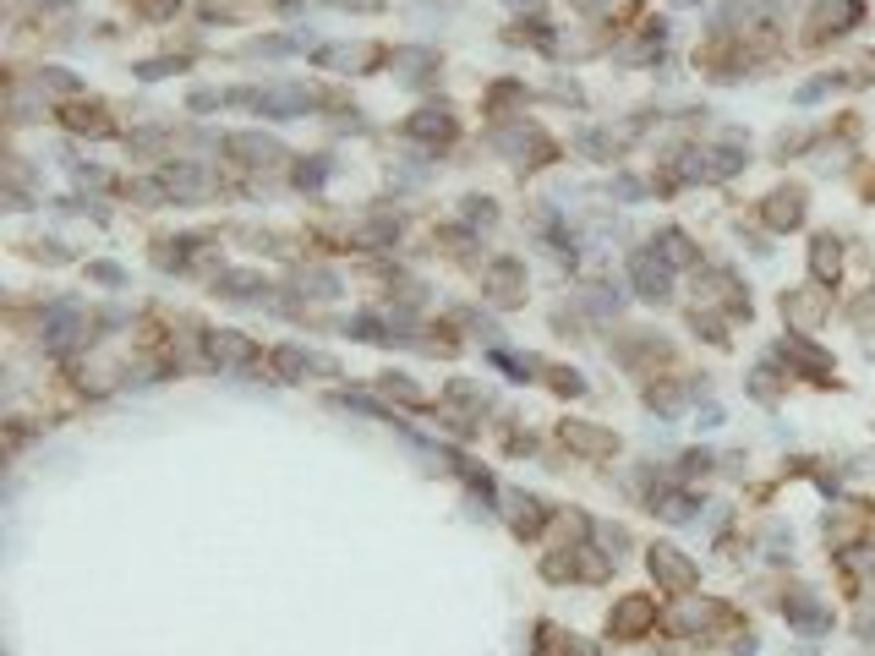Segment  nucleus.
<instances>
[{"label":"nucleus","mask_w":875,"mask_h":656,"mask_svg":"<svg viewBox=\"0 0 875 656\" xmlns=\"http://www.w3.org/2000/svg\"><path fill=\"white\" fill-rule=\"evenodd\" d=\"M651 574H657L668 591H690L695 585V564L684 553H673V547H651Z\"/></svg>","instance_id":"obj_5"},{"label":"nucleus","mask_w":875,"mask_h":656,"mask_svg":"<svg viewBox=\"0 0 875 656\" xmlns=\"http://www.w3.org/2000/svg\"><path fill=\"white\" fill-rule=\"evenodd\" d=\"M323 170H329L323 159H318V164H301V170H296V181H301V186H318V181H323Z\"/></svg>","instance_id":"obj_27"},{"label":"nucleus","mask_w":875,"mask_h":656,"mask_svg":"<svg viewBox=\"0 0 875 656\" xmlns=\"http://www.w3.org/2000/svg\"><path fill=\"white\" fill-rule=\"evenodd\" d=\"M61 121L72 126V132H88V137H104V132H110V115H104V104H72Z\"/></svg>","instance_id":"obj_16"},{"label":"nucleus","mask_w":875,"mask_h":656,"mask_svg":"<svg viewBox=\"0 0 875 656\" xmlns=\"http://www.w3.org/2000/svg\"><path fill=\"white\" fill-rule=\"evenodd\" d=\"M208 356H214L219 367H247L252 361V339L230 334V328H214V334H208Z\"/></svg>","instance_id":"obj_7"},{"label":"nucleus","mask_w":875,"mask_h":656,"mask_svg":"<svg viewBox=\"0 0 875 656\" xmlns=\"http://www.w3.org/2000/svg\"><path fill=\"white\" fill-rule=\"evenodd\" d=\"M230 99L258 104L263 115H307V110H312V93L296 88V82H285V88H236Z\"/></svg>","instance_id":"obj_1"},{"label":"nucleus","mask_w":875,"mask_h":656,"mask_svg":"<svg viewBox=\"0 0 875 656\" xmlns=\"http://www.w3.org/2000/svg\"><path fill=\"white\" fill-rule=\"evenodd\" d=\"M618 197H624V203H640V181L635 175H618Z\"/></svg>","instance_id":"obj_29"},{"label":"nucleus","mask_w":875,"mask_h":656,"mask_svg":"<svg viewBox=\"0 0 875 656\" xmlns=\"http://www.w3.org/2000/svg\"><path fill=\"white\" fill-rule=\"evenodd\" d=\"M520 279H525V268L515 263V257H498V263L487 268V296H493L498 307H515V301H525Z\"/></svg>","instance_id":"obj_4"},{"label":"nucleus","mask_w":875,"mask_h":656,"mask_svg":"<svg viewBox=\"0 0 875 656\" xmlns=\"http://www.w3.org/2000/svg\"><path fill=\"white\" fill-rule=\"evenodd\" d=\"M493 361L509 372V378H531V361H520V356H509V350H493Z\"/></svg>","instance_id":"obj_25"},{"label":"nucleus","mask_w":875,"mask_h":656,"mask_svg":"<svg viewBox=\"0 0 875 656\" xmlns=\"http://www.w3.org/2000/svg\"><path fill=\"white\" fill-rule=\"evenodd\" d=\"M405 132H411L416 143H449L454 137V115L443 110V104H427V110H416L411 121H405Z\"/></svg>","instance_id":"obj_6"},{"label":"nucleus","mask_w":875,"mask_h":656,"mask_svg":"<svg viewBox=\"0 0 875 656\" xmlns=\"http://www.w3.org/2000/svg\"><path fill=\"white\" fill-rule=\"evenodd\" d=\"M766 219H772L777 230L799 225V219H804V192H772V203H766Z\"/></svg>","instance_id":"obj_17"},{"label":"nucleus","mask_w":875,"mask_h":656,"mask_svg":"<svg viewBox=\"0 0 875 656\" xmlns=\"http://www.w3.org/2000/svg\"><path fill=\"white\" fill-rule=\"evenodd\" d=\"M39 82H50V88H61V93H72V88H77V77H72V72H39Z\"/></svg>","instance_id":"obj_28"},{"label":"nucleus","mask_w":875,"mask_h":656,"mask_svg":"<svg viewBox=\"0 0 875 656\" xmlns=\"http://www.w3.org/2000/svg\"><path fill=\"white\" fill-rule=\"evenodd\" d=\"M230 148H236V159H247V164H274L285 148L274 143V137H258V132H236V137H225Z\"/></svg>","instance_id":"obj_15"},{"label":"nucleus","mask_w":875,"mask_h":656,"mask_svg":"<svg viewBox=\"0 0 875 656\" xmlns=\"http://www.w3.org/2000/svg\"><path fill=\"white\" fill-rule=\"evenodd\" d=\"M865 17V6L859 0H815V28H810V39H826V33H848L854 22Z\"/></svg>","instance_id":"obj_2"},{"label":"nucleus","mask_w":875,"mask_h":656,"mask_svg":"<svg viewBox=\"0 0 875 656\" xmlns=\"http://www.w3.org/2000/svg\"><path fill=\"white\" fill-rule=\"evenodd\" d=\"M361 61H378V44H323L318 66H334V72H361Z\"/></svg>","instance_id":"obj_9"},{"label":"nucleus","mask_w":875,"mask_h":656,"mask_svg":"<svg viewBox=\"0 0 875 656\" xmlns=\"http://www.w3.org/2000/svg\"><path fill=\"white\" fill-rule=\"evenodd\" d=\"M72 339H77V307L72 301H61V307H50V318H44V345L66 350Z\"/></svg>","instance_id":"obj_14"},{"label":"nucleus","mask_w":875,"mask_h":656,"mask_svg":"<svg viewBox=\"0 0 875 656\" xmlns=\"http://www.w3.org/2000/svg\"><path fill=\"white\" fill-rule=\"evenodd\" d=\"M651 252H657L662 263H668V268H679V263H695V246L684 241L679 230H662V236H657V246H651Z\"/></svg>","instance_id":"obj_18"},{"label":"nucleus","mask_w":875,"mask_h":656,"mask_svg":"<svg viewBox=\"0 0 875 656\" xmlns=\"http://www.w3.org/2000/svg\"><path fill=\"white\" fill-rule=\"evenodd\" d=\"M558 432H564V443H575L580 454H613V449H618V438H613V432L586 427V421H564Z\"/></svg>","instance_id":"obj_10"},{"label":"nucleus","mask_w":875,"mask_h":656,"mask_svg":"<svg viewBox=\"0 0 875 656\" xmlns=\"http://www.w3.org/2000/svg\"><path fill=\"white\" fill-rule=\"evenodd\" d=\"M837 263H843V252H837V241H832V236H821V241H815V252H810V268H815V279H837Z\"/></svg>","instance_id":"obj_19"},{"label":"nucleus","mask_w":875,"mask_h":656,"mask_svg":"<svg viewBox=\"0 0 875 656\" xmlns=\"http://www.w3.org/2000/svg\"><path fill=\"white\" fill-rule=\"evenodd\" d=\"M165 192L175 197V203H203L208 197V175L197 170V164H175V170L165 175Z\"/></svg>","instance_id":"obj_8"},{"label":"nucleus","mask_w":875,"mask_h":656,"mask_svg":"<svg viewBox=\"0 0 875 656\" xmlns=\"http://www.w3.org/2000/svg\"><path fill=\"white\" fill-rule=\"evenodd\" d=\"M509 503H515V531H520V536H531L536 525H542V509H536V498H525V492H515Z\"/></svg>","instance_id":"obj_21"},{"label":"nucleus","mask_w":875,"mask_h":656,"mask_svg":"<svg viewBox=\"0 0 875 656\" xmlns=\"http://www.w3.org/2000/svg\"><path fill=\"white\" fill-rule=\"evenodd\" d=\"M783 312L793 318V328H815L826 312V290L815 285V290H799V296H783Z\"/></svg>","instance_id":"obj_12"},{"label":"nucleus","mask_w":875,"mask_h":656,"mask_svg":"<svg viewBox=\"0 0 875 656\" xmlns=\"http://www.w3.org/2000/svg\"><path fill=\"white\" fill-rule=\"evenodd\" d=\"M93 279H104V285H121V268H115V263H93Z\"/></svg>","instance_id":"obj_30"},{"label":"nucleus","mask_w":875,"mask_h":656,"mask_svg":"<svg viewBox=\"0 0 875 656\" xmlns=\"http://www.w3.org/2000/svg\"><path fill=\"white\" fill-rule=\"evenodd\" d=\"M651 596H624V602L613 607V635H640V629L651 624Z\"/></svg>","instance_id":"obj_11"},{"label":"nucleus","mask_w":875,"mask_h":656,"mask_svg":"<svg viewBox=\"0 0 875 656\" xmlns=\"http://www.w3.org/2000/svg\"><path fill=\"white\" fill-rule=\"evenodd\" d=\"M252 0H203V17H247Z\"/></svg>","instance_id":"obj_23"},{"label":"nucleus","mask_w":875,"mask_h":656,"mask_svg":"<svg viewBox=\"0 0 875 656\" xmlns=\"http://www.w3.org/2000/svg\"><path fill=\"white\" fill-rule=\"evenodd\" d=\"M137 11H143L148 22H170L175 11H181V0H137Z\"/></svg>","instance_id":"obj_24"},{"label":"nucleus","mask_w":875,"mask_h":656,"mask_svg":"<svg viewBox=\"0 0 875 656\" xmlns=\"http://www.w3.org/2000/svg\"><path fill=\"white\" fill-rule=\"evenodd\" d=\"M629 279H635V290L646 301H668V263H662L657 252H640L635 263H629Z\"/></svg>","instance_id":"obj_3"},{"label":"nucleus","mask_w":875,"mask_h":656,"mask_svg":"<svg viewBox=\"0 0 875 656\" xmlns=\"http://www.w3.org/2000/svg\"><path fill=\"white\" fill-rule=\"evenodd\" d=\"M586 6H608V0H586Z\"/></svg>","instance_id":"obj_31"},{"label":"nucleus","mask_w":875,"mask_h":656,"mask_svg":"<svg viewBox=\"0 0 875 656\" xmlns=\"http://www.w3.org/2000/svg\"><path fill=\"white\" fill-rule=\"evenodd\" d=\"M394 66H400L405 82H422L427 66H433V55H427V50H394Z\"/></svg>","instance_id":"obj_20"},{"label":"nucleus","mask_w":875,"mask_h":656,"mask_svg":"<svg viewBox=\"0 0 875 656\" xmlns=\"http://www.w3.org/2000/svg\"><path fill=\"white\" fill-rule=\"evenodd\" d=\"M274 367L285 372V378H307V367L334 372V361H329V356H312V350H301V345H279V350H274Z\"/></svg>","instance_id":"obj_13"},{"label":"nucleus","mask_w":875,"mask_h":656,"mask_svg":"<svg viewBox=\"0 0 875 656\" xmlns=\"http://www.w3.org/2000/svg\"><path fill=\"white\" fill-rule=\"evenodd\" d=\"M170 72H181V66H175V61H148V66H137V77H148V82H154V77H170Z\"/></svg>","instance_id":"obj_26"},{"label":"nucleus","mask_w":875,"mask_h":656,"mask_svg":"<svg viewBox=\"0 0 875 656\" xmlns=\"http://www.w3.org/2000/svg\"><path fill=\"white\" fill-rule=\"evenodd\" d=\"M783 350H788V356H799V361H804V367H810V372H826V367H832V356H821V350H815V345H804L799 334H793Z\"/></svg>","instance_id":"obj_22"}]
</instances>
